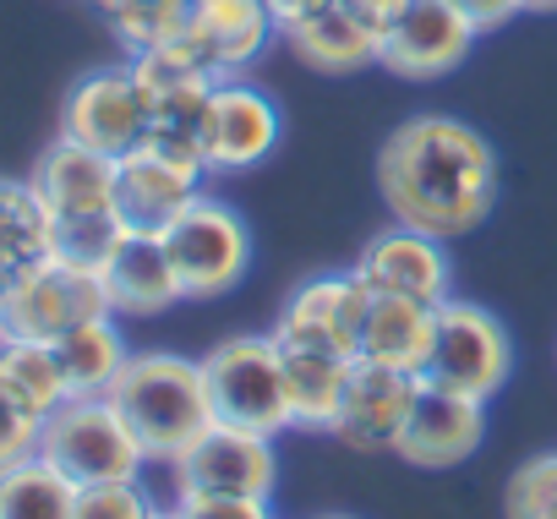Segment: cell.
Listing matches in <instances>:
<instances>
[{
	"mask_svg": "<svg viewBox=\"0 0 557 519\" xmlns=\"http://www.w3.org/2000/svg\"><path fill=\"white\" fill-rule=\"evenodd\" d=\"M377 191L394 224L454 240L497 208V148L459 115H410L377 148Z\"/></svg>",
	"mask_w": 557,
	"mask_h": 519,
	"instance_id": "6da1fadb",
	"label": "cell"
},
{
	"mask_svg": "<svg viewBox=\"0 0 557 519\" xmlns=\"http://www.w3.org/2000/svg\"><path fill=\"white\" fill-rule=\"evenodd\" d=\"M110 405L143 443L148 465H170V470L213 427L202 361L170 356V350H132V361L110 383Z\"/></svg>",
	"mask_w": 557,
	"mask_h": 519,
	"instance_id": "7a4b0ae2",
	"label": "cell"
},
{
	"mask_svg": "<svg viewBox=\"0 0 557 519\" xmlns=\"http://www.w3.org/2000/svg\"><path fill=\"white\" fill-rule=\"evenodd\" d=\"M213 421L246 427L262 437L290 432V394H285V350L273 334H230L202 356Z\"/></svg>",
	"mask_w": 557,
	"mask_h": 519,
	"instance_id": "3957f363",
	"label": "cell"
},
{
	"mask_svg": "<svg viewBox=\"0 0 557 519\" xmlns=\"http://www.w3.org/2000/svg\"><path fill=\"white\" fill-rule=\"evenodd\" d=\"M39 459H50L66 481L99 486V481H132L148 454L110 405V394H72L61 410L39 421Z\"/></svg>",
	"mask_w": 557,
	"mask_h": 519,
	"instance_id": "277c9868",
	"label": "cell"
},
{
	"mask_svg": "<svg viewBox=\"0 0 557 519\" xmlns=\"http://www.w3.org/2000/svg\"><path fill=\"white\" fill-rule=\"evenodd\" d=\"M164 246H170V263L181 274L186 301H213L224 291H235L251 269V230L246 219L219 202V197H191L170 224H164Z\"/></svg>",
	"mask_w": 557,
	"mask_h": 519,
	"instance_id": "5b68a950",
	"label": "cell"
},
{
	"mask_svg": "<svg viewBox=\"0 0 557 519\" xmlns=\"http://www.w3.org/2000/svg\"><path fill=\"white\" fill-rule=\"evenodd\" d=\"M508 378H513V339H508L503 318L475 301L448 296L437 307V334H432L421 383H437V388H454V394H470L486 405L503 394Z\"/></svg>",
	"mask_w": 557,
	"mask_h": 519,
	"instance_id": "8992f818",
	"label": "cell"
},
{
	"mask_svg": "<svg viewBox=\"0 0 557 519\" xmlns=\"http://www.w3.org/2000/svg\"><path fill=\"white\" fill-rule=\"evenodd\" d=\"M110 291L104 274L94 269H72L61 257L23 269L12 280V296L0 307V339H34V345H55L66 339L77 323L88 318H110Z\"/></svg>",
	"mask_w": 557,
	"mask_h": 519,
	"instance_id": "52a82bcc",
	"label": "cell"
},
{
	"mask_svg": "<svg viewBox=\"0 0 557 519\" xmlns=\"http://www.w3.org/2000/svg\"><path fill=\"white\" fill-rule=\"evenodd\" d=\"M148 126H153V99L137 83L132 61L77 77L66 104H61V137H72L83 148H99L110 159L137 153L148 143Z\"/></svg>",
	"mask_w": 557,
	"mask_h": 519,
	"instance_id": "ba28073f",
	"label": "cell"
},
{
	"mask_svg": "<svg viewBox=\"0 0 557 519\" xmlns=\"http://www.w3.org/2000/svg\"><path fill=\"white\" fill-rule=\"evenodd\" d=\"M367 307H372V291L356 280V269H345V274H312L307 285L290 291L285 307H278L273 339L278 345H301V350H334V356H350L356 361Z\"/></svg>",
	"mask_w": 557,
	"mask_h": 519,
	"instance_id": "9c48e42d",
	"label": "cell"
},
{
	"mask_svg": "<svg viewBox=\"0 0 557 519\" xmlns=\"http://www.w3.org/2000/svg\"><path fill=\"white\" fill-rule=\"evenodd\" d=\"M475 39H481L475 23L465 12H454L448 0H410V7L383 28L377 66L405 77V83H437L454 66H465Z\"/></svg>",
	"mask_w": 557,
	"mask_h": 519,
	"instance_id": "30bf717a",
	"label": "cell"
},
{
	"mask_svg": "<svg viewBox=\"0 0 557 519\" xmlns=\"http://www.w3.org/2000/svg\"><path fill=\"white\" fill-rule=\"evenodd\" d=\"M278 137H285V115L278 104L246 83V77H219L213 99H208V126H202V148H208V175H240L257 170Z\"/></svg>",
	"mask_w": 557,
	"mask_h": 519,
	"instance_id": "8fae6325",
	"label": "cell"
},
{
	"mask_svg": "<svg viewBox=\"0 0 557 519\" xmlns=\"http://www.w3.org/2000/svg\"><path fill=\"white\" fill-rule=\"evenodd\" d=\"M356 280L372 296H405V301H426V307H443L454 296V263H448L443 240L426 230H410V224H388L361 246Z\"/></svg>",
	"mask_w": 557,
	"mask_h": 519,
	"instance_id": "7c38bea8",
	"label": "cell"
},
{
	"mask_svg": "<svg viewBox=\"0 0 557 519\" xmlns=\"http://www.w3.org/2000/svg\"><path fill=\"white\" fill-rule=\"evenodd\" d=\"M278 486V454L273 437L213 421L181 459H175V492H246L273 497Z\"/></svg>",
	"mask_w": 557,
	"mask_h": 519,
	"instance_id": "4fadbf2b",
	"label": "cell"
},
{
	"mask_svg": "<svg viewBox=\"0 0 557 519\" xmlns=\"http://www.w3.org/2000/svg\"><path fill=\"white\" fill-rule=\"evenodd\" d=\"M481 437H486V405L481 399L437 388V383H421L394 454L405 465H416V470H454V465H465L481 448Z\"/></svg>",
	"mask_w": 557,
	"mask_h": 519,
	"instance_id": "5bb4252c",
	"label": "cell"
},
{
	"mask_svg": "<svg viewBox=\"0 0 557 519\" xmlns=\"http://www.w3.org/2000/svg\"><path fill=\"white\" fill-rule=\"evenodd\" d=\"M278 39L290 45V55L323 77H350L361 66H377L383 50V23L361 12L356 0H323L290 28H278Z\"/></svg>",
	"mask_w": 557,
	"mask_h": 519,
	"instance_id": "9a60e30c",
	"label": "cell"
},
{
	"mask_svg": "<svg viewBox=\"0 0 557 519\" xmlns=\"http://www.w3.org/2000/svg\"><path fill=\"white\" fill-rule=\"evenodd\" d=\"M416 388L421 378L410 372H394V367H377V361H356L350 367V383H345V405H339V421L329 437L361 448V454H394L405 421H410V405H416Z\"/></svg>",
	"mask_w": 557,
	"mask_h": 519,
	"instance_id": "2e32d148",
	"label": "cell"
},
{
	"mask_svg": "<svg viewBox=\"0 0 557 519\" xmlns=\"http://www.w3.org/2000/svg\"><path fill=\"white\" fill-rule=\"evenodd\" d=\"M202 170L191 164H175L153 148H137L126 159H115V219L126 230H148V235H164V224L191 202L202 197Z\"/></svg>",
	"mask_w": 557,
	"mask_h": 519,
	"instance_id": "e0dca14e",
	"label": "cell"
},
{
	"mask_svg": "<svg viewBox=\"0 0 557 519\" xmlns=\"http://www.w3.org/2000/svg\"><path fill=\"white\" fill-rule=\"evenodd\" d=\"M34 191L50 208V219H94L115 213V159L99 148H83L72 137H55L34 164Z\"/></svg>",
	"mask_w": 557,
	"mask_h": 519,
	"instance_id": "ac0fdd59",
	"label": "cell"
},
{
	"mask_svg": "<svg viewBox=\"0 0 557 519\" xmlns=\"http://www.w3.org/2000/svg\"><path fill=\"white\" fill-rule=\"evenodd\" d=\"M104 291H110L115 318H159L175 301H186L164 235H148V230H126L121 235V246L110 251V263H104Z\"/></svg>",
	"mask_w": 557,
	"mask_h": 519,
	"instance_id": "d6986e66",
	"label": "cell"
},
{
	"mask_svg": "<svg viewBox=\"0 0 557 519\" xmlns=\"http://www.w3.org/2000/svg\"><path fill=\"white\" fill-rule=\"evenodd\" d=\"M273 34L278 23L262 0H191V17H186V39L219 77H240Z\"/></svg>",
	"mask_w": 557,
	"mask_h": 519,
	"instance_id": "ffe728a7",
	"label": "cell"
},
{
	"mask_svg": "<svg viewBox=\"0 0 557 519\" xmlns=\"http://www.w3.org/2000/svg\"><path fill=\"white\" fill-rule=\"evenodd\" d=\"M432 334H437V307L405 301V296H372L356 361H377V367L421 378L432 356Z\"/></svg>",
	"mask_w": 557,
	"mask_h": 519,
	"instance_id": "44dd1931",
	"label": "cell"
},
{
	"mask_svg": "<svg viewBox=\"0 0 557 519\" xmlns=\"http://www.w3.org/2000/svg\"><path fill=\"white\" fill-rule=\"evenodd\" d=\"M285 350V394H290V421L301 432H334L345 383H350V356L334 350H301V345H278Z\"/></svg>",
	"mask_w": 557,
	"mask_h": 519,
	"instance_id": "7402d4cb",
	"label": "cell"
},
{
	"mask_svg": "<svg viewBox=\"0 0 557 519\" xmlns=\"http://www.w3.org/2000/svg\"><path fill=\"white\" fill-rule=\"evenodd\" d=\"M55 356H61V372H66V388L72 394H110V383L132 361L126 334L115 329V312L77 323L66 339H55Z\"/></svg>",
	"mask_w": 557,
	"mask_h": 519,
	"instance_id": "603a6c76",
	"label": "cell"
},
{
	"mask_svg": "<svg viewBox=\"0 0 557 519\" xmlns=\"http://www.w3.org/2000/svg\"><path fill=\"white\" fill-rule=\"evenodd\" d=\"M0 388L17 405H28L39 421L72 399L55 345H34V339H0Z\"/></svg>",
	"mask_w": 557,
	"mask_h": 519,
	"instance_id": "cb8c5ba5",
	"label": "cell"
},
{
	"mask_svg": "<svg viewBox=\"0 0 557 519\" xmlns=\"http://www.w3.org/2000/svg\"><path fill=\"white\" fill-rule=\"evenodd\" d=\"M50 235H55V219L39 202L34 181H0V263L17 274L45 263Z\"/></svg>",
	"mask_w": 557,
	"mask_h": 519,
	"instance_id": "d4e9b609",
	"label": "cell"
},
{
	"mask_svg": "<svg viewBox=\"0 0 557 519\" xmlns=\"http://www.w3.org/2000/svg\"><path fill=\"white\" fill-rule=\"evenodd\" d=\"M0 519H77V481H66L50 459L28 454L0 475Z\"/></svg>",
	"mask_w": 557,
	"mask_h": 519,
	"instance_id": "484cf974",
	"label": "cell"
},
{
	"mask_svg": "<svg viewBox=\"0 0 557 519\" xmlns=\"http://www.w3.org/2000/svg\"><path fill=\"white\" fill-rule=\"evenodd\" d=\"M115 39L143 55V50H159L170 39L186 34V17H191V0H115V7L104 12Z\"/></svg>",
	"mask_w": 557,
	"mask_h": 519,
	"instance_id": "4316f807",
	"label": "cell"
},
{
	"mask_svg": "<svg viewBox=\"0 0 557 519\" xmlns=\"http://www.w3.org/2000/svg\"><path fill=\"white\" fill-rule=\"evenodd\" d=\"M126 224L115 213H94V219H55V235H50V257H61V263L72 269H94L104 274L110 251L121 246Z\"/></svg>",
	"mask_w": 557,
	"mask_h": 519,
	"instance_id": "83f0119b",
	"label": "cell"
},
{
	"mask_svg": "<svg viewBox=\"0 0 557 519\" xmlns=\"http://www.w3.org/2000/svg\"><path fill=\"white\" fill-rule=\"evenodd\" d=\"M557 508V454H535L508 475L503 514L508 519H546Z\"/></svg>",
	"mask_w": 557,
	"mask_h": 519,
	"instance_id": "f1b7e54d",
	"label": "cell"
},
{
	"mask_svg": "<svg viewBox=\"0 0 557 519\" xmlns=\"http://www.w3.org/2000/svg\"><path fill=\"white\" fill-rule=\"evenodd\" d=\"M77 519H159V508L132 475V481L77 486Z\"/></svg>",
	"mask_w": 557,
	"mask_h": 519,
	"instance_id": "f546056e",
	"label": "cell"
},
{
	"mask_svg": "<svg viewBox=\"0 0 557 519\" xmlns=\"http://www.w3.org/2000/svg\"><path fill=\"white\" fill-rule=\"evenodd\" d=\"M181 519H273V497L246 492H175Z\"/></svg>",
	"mask_w": 557,
	"mask_h": 519,
	"instance_id": "4dcf8cb0",
	"label": "cell"
},
{
	"mask_svg": "<svg viewBox=\"0 0 557 519\" xmlns=\"http://www.w3.org/2000/svg\"><path fill=\"white\" fill-rule=\"evenodd\" d=\"M28 454H39V416L0 388V475L23 465Z\"/></svg>",
	"mask_w": 557,
	"mask_h": 519,
	"instance_id": "1f68e13d",
	"label": "cell"
},
{
	"mask_svg": "<svg viewBox=\"0 0 557 519\" xmlns=\"http://www.w3.org/2000/svg\"><path fill=\"white\" fill-rule=\"evenodd\" d=\"M454 12H465L475 23V34H497L503 23H513L524 12V0H448Z\"/></svg>",
	"mask_w": 557,
	"mask_h": 519,
	"instance_id": "d6a6232c",
	"label": "cell"
},
{
	"mask_svg": "<svg viewBox=\"0 0 557 519\" xmlns=\"http://www.w3.org/2000/svg\"><path fill=\"white\" fill-rule=\"evenodd\" d=\"M262 7L273 12V23H278V28H290L296 17H307L312 7H323V0H262Z\"/></svg>",
	"mask_w": 557,
	"mask_h": 519,
	"instance_id": "836d02e7",
	"label": "cell"
},
{
	"mask_svg": "<svg viewBox=\"0 0 557 519\" xmlns=\"http://www.w3.org/2000/svg\"><path fill=\"white\" fill-rule=\"evenodd\" d=\"M356 7H361V12H372V17H377V23L388 28V23H394V17H399L405 7H410V0H356Z\"/></svg>",
	"mask_w": 557,
	"mask_h": 519,
	"instance_id": "e575fe53",
	"label": "cell"
},
{
	"mask_svg": "<svg viewBox=\"0 0 557 519\" xmlns=\"http://www.w3.org/2000/svg\"><path fill=\"white\" fill-rule=\"evenodd\" d=\"M12 280H17V269L0 263V307H7V296H12Z\"/></svg>",
	"mask_w": 557,
	"mask_h": 519,
	"instance_id": "d590c367",
	"label": "cell"
},
{
	"mask_svg": "<svg viewBox=\"0 0 557 519\" xmlns=\"http://www.w3.org/2000/svg\"><path fill=\"white\" fill-rule=\"evenodd\" d=\"M524 12H557V0H524Z\"/></svg>",
	"mask_w": 557,
	"mask_h": 519,
	"instance_id": "8d00e7d4",
	"label": "cell"
},
{
	"mask_svg": "<svg viewBox=\"0 0 557 519\" xmlns=\"http://www.w3.org/2000/svg\"><path fill=\"white\" fill-rule=\"evenodd\" d=\"M159 519H181V514H175V508H159Z\"/></svg>",
	"mask_w": 557,
	"mask_h": 519,
	"instance_id": "74e56055",
	"label": "cell"
},
{
	"mask_svg": "<svg viewBox=\"0 0 557 519\" xmlns=\"http://www.w3.org/2000/svg\"><path fill=\"white\" fill-rule=\"evenodd\" d=\"M94 7H99V12H110V7H115V0H94Z\"/></svg>",
	"mask_w": 557,
	"mask_h": 519,
	"instance_id": "f35d334b",
	"label": "cell"
},
{
	"mask_svg": "<svg viewBox=\"0 0 557 519\" xmlns=\"http://www.w3.org/2000/svg\"><path fill=\"white\" fill-rule=\"evenodd\" d=\"M318 519H350V514H318Z\"/></svg>",
	"mask_w": 557,
	"mask_h": 519,
	"instance_id": "ab89813d",
	"label": "cell"
},
{
	"mask_svg": "<svg viewBox=\"0 0 557 519\" xmlns=\"http://www.w3.org/2000/svg\"><path fill=\"white\" fill-rule=\"evenodd\" d=\"M546 519H557V508H552V514H546Z\"/></svg>",
	"mask_w": 557,
	"mask_h": 519,
	"instance_id": "60d3db41",
	"label": "cell"
}]
</instances>
